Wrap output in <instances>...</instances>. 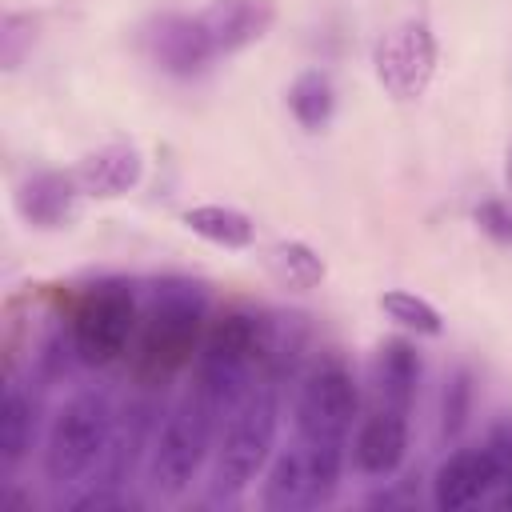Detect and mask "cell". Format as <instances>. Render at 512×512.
<instances>
[{
    "mask_svg": "<svg viewBox=\"0 0 512 512\" xmlns=\"http://www.w3.org/2000/svg\"><path fill=\"white\" fill-rule=\"evenodd\" d=\"M216 424H220V412L200 396L196 384L184 392L180 404L168 408V416L156 424V436L144 460V488L156 500H176L192 488L208 452L216 448L212 444Z\"/></svg>",
    "mask_w": 512,
    "mask_h": 512,
    "instance_id": "cell-5",
    "label": "cell"
},
{
    "mask_svg": "<svg viewBox=\"0 0 512 512\" xmlns=\"http://www.w3.org/2000/svg\"><path fill=\"white\" fill-rule=\"evenodd\" d=\"M380 312H384L388 320H396L400 328L416 332V336H440V332H444L440 312H436L428 300H420L416 292H404V288L384 292V296H380Z\"/></svg>",
    "mask_w": 512,
    "mask_h": 512,
    "instance_id": "cell-21",
    "label": "cell"
},
{
    "mask_svg": "<svg viewBox=\"0 0 512 512\" xmlns=\"http://www.w3.org/2000/svg\"><path fill=\"white\" fill-rule=\"evenodd\" d=\"M480 232H488L496 244H512V204L508 200H484L476 208Z\"/></svg>",
    "mask_w": 512,
    "mask_h": 512,
    "instance_id": "cell-23",
    "label": "cell"
},
{
    "mask_svg": "<svg viewBox=\"0 0 512 512\" xmlns=\"http://www.w3.org/2000/svg\"><path fill=\"white\" fill-rule=\"evenodd\" d=\"M504 484H508V488H504V508H512V476H508Z\"/></svg>",
    "mask_w": 512,
    "mask_h": 512,
    "instance_id": "cell-26",
    "label": "cell"
},
{
    "mask_svg": "<svg viewBox=\"0 0 512 512\" xmlns=\"http://www.w3.org/2000/svg\"><path fill=\"white\" fill-rule=\"evenodd\" d=\"M344 468V444L336 440H296L284 448L264 476L260 504L272 512H296V508H320L332 500Z\"/></svg>",
    "mask_w": 512,
    "mask_h": 512,
    "instance_id": "cell-7",
    "label": "cell"
},
{
    "mask_svg": "<svg viewBox=\"0 0 512 512\" xmlns=\"http://www.w3.org/2000/svg\"><path fill=\"white\" fill-rule=\"evenodd\" d=\"M372 380H376V392L388 408L408 412L412 400H416V388H420V352H416V344L404 340V336L384 340L372 356Z\"/></svg>",
    "mask_w": 512,
    "mask_h": 512,
    "instance_id": "cell-16",
    "label": "cell"
},
{
    "mask_svg": "<svg viewBox=\"0 0 512 512\" xmlns=\"http://www.w3.org/2000/svg\"><path fill=\"white\" fill-rule=\"evenodd\" d=\"M372 72L380 80V88L400 100L412 104L428 92L432 76H436V32L428 20L412 16L400 20L392 28H384L372 44Z\"/></svg>",
    "mask_w": 512,
    "mask_h": 512,
    "instance_id": "cell-8",
    "label": "cell"
},
{
    "mask_svg": "<svg viewBox=\"0 0 512 512\" xmlns=\"http://www.w3.org/2000/svg\"><path fill=\"white\" fill-rule=\"evenodd\" d=\"M36 424H40L36 396L20 380H8L4 384V400H0V464L4 468H16L32 452Z\"/></svg>",
    "mask_w": 512,
    "mask_h": 512,
    "instance_id": "cell-17",
    "label": "cell"
},
{
    "mask_svg": "<svg viewBox=\"0 0 512 512\" xmlns=\"http://www.w3.org/2000/svg\"><path fill=\"white\" fill-rule=\"evenodd\" d=\"M504 192H508V204H512V144L504 152Z\"/></svg>",
    "mask_w": 512,
    "mask_h": 512,
    "instance_id": "cell-25",
    "label": "cell"
},
{
    "mask_svg": "<svg viewBox=\"0 0 512 512\" xmlns=\"http://www.w3.org/2000/svg\"><path fill=\"white\" fill-rule=\"evenodd\" d=\"M360 408V392L352 372L340 360H316L296 392V432L304 440H336L344 444Z\"/></svg>",
    "mask_w": 512,
    "mask_h": 512,
    "instance_id": "cell-9",
    "label": "cell"
},
{
    "mask_svg": "<svg viewBox=\"0 0 512 512\" xmlns=\"http://www.w3.org/2000/svg\"><path fill=\"white\" fill-rule=\"evenodd\" d=\"M140 44L156 68H164L168 76H180V80L200 76L216 60V48H212L200 16H176V12L156 16L144 28Z\"/></svg>",
    "mask_w": 512,
    "mask_h": 512,
    "instance_id": "cell-10",
    "label": "cell"
},
{
    "mask_svg": "<svg viewBox=\"0 0 512 512\" xmlns=\"http://www.w3.org/2000/svg\"><path fill=\"white\" fill-rule=\"evenodd\" d=\"M20 44H32V16L8 12L4 16V64L8 68L20 64Z\"/></svg>",
    "mask_w": 512,
    "mask_h": 512,
    "instance_id": "cell-24",
    "label": "cell"
},
{
    "mask_svg": "<svg viewBox=\"0 0 512 512\" xmlns=\"http://www.w3.org/2000/svg\"><path fill=\"white\" fill-rule=\"evenodd\" d=\"M288 108H292V116H296V124H300L304 132H320V128L332 120V112H336L332 76L320 72V68L300 72V76L292 80V88H288Z\"/></svg>",
    "mask_w": 512,
    "mask_h": 512,
    "instance_id": "cell-20",
    "label": "cell"
},
{
    "mask_svg": "<svg viewBox=\"0 0 512 512\" xmlns=\"http://www.w3.org/2000/svg\"><path fill=\"white\" fill-rule=\"evenodd\" d=\"M404 416L408 412L384 404L356 428L352 460L364 476H392L404 464V456H408V420Z\"/></svg>",
    "mask_w": 512,
    "mask_h": 512,
    "instance_id": "cell-13",
    "label": "cell"
},
{
    "mask_svg": "<svg viewBox=\"0 0 512 512\" xmlns=\"http://www.w3.org/2000/svg\"><path fill=\"white\" fill-rule=\"evenodd\" d=\"M276 336H280V316L256 308H228L220 320H212L196 352V388L220 412V420L252 388L256 368L272 372Z\"/></svg>",
    "mask_w": 512,
    "mask_h": 512,
    "instance_id": "cell-1",
    "label": "cell"
},
{
    "mask_svg": "<svg viewBox=\"0 0 512 512\" xmlns=\"http://www.w3.org/2000/svg\"><path fill=\"white\" fill-rule=\"evenodd\" d=\"M472 400H476L472 372H468V368H456V372L444 380V396H440V436H444V440H456V436L468 428Z\"/></svg>",
    "mask_w": 512,
    "mask_h": 512,
    "instance_id": "cell-22",
    "label": "cell"
},
{
    "mask_svg": "<svg viewBox=\"0 0 512 512\" xmlns=\"http://www.w3.org/2000/svg\"><path fill=\"white\" fill-rule=\"evenodd\" d=\"M264 268L272 272L276 284L284 288H296V292H308V288H320L324 280V260L312 244L304 240H276L268 252H264Z\"/></svg>",
    "mask_w": 512,
    "mask_h": 512,
    "instance_id": "cell-19",
    "label": "cell"
},
{
    "mask_svg": "<svg viewBox=\"0 0 512 512\" xmlns=\"http://www.w3.org/2000/svg\"><path fill=\"white\" fill-rule=\"evenodd\" d=\"M204 320H208V292L196 280L184 276L156 280L140 312L136 372L144 380H168L172 372H180L192 360V352H200Z\"/></svg>",
    "mask_w": 512,
    "mask_h": 512,
    "instance_id": "cell-2",
    "label": "cell"
},
{
    "mask_svg": "<svg viewBox=\"0 0 512 512\" xmlns=\"http://www.w3.org/2000/svg\"><path fill=\"white\" fill-rule=\"evenodd\" d=\"M280 432V396L272 384H252L236 408L220 420L216 448H212V480L208 496L212 500H236L252 488V480L264 472L272 460Z\"/></svg>",
    "mask_w": 512,
    "mask_h": 512,
    "instance_id": "cell-3",
    "label": "cell"
},
{
    "mask_svg": "<svg viewBox=\"0 0 512 512\" xmlns=\"http://www.w3.org/2000/svg\"><path fill=\"white\" fill-rule=\"evenodd\" d=\"M180 220H184L188 232H196L200 240L220 244V248H248L256 240L252 216L240 212V208H232V204H196Z\"/></svg>",
    "mask_w": 512,
    "mask_h": 512,
    "instance_id": "cell-18",
    "label": "cell"
},
{
    "mask_svg": "<svg viewBox=\"0 0 512 512\" xmlns=\"http://www.w3.org/2000/svg\"><path fill=\"white\" fill-rule=\"evenodd\" d=\"M112 432H116V408H112L108 392H100V388L72 392L48 420V436H44V452H40L44 480L52 488L84 484L100 468V460L112 444Z\"/></svg>",
    "mask_w": 512,
    "mask_h": 512,
    "instance_id": "cell-4",
    "label": "cell"
},
{
    "mask_svg": "<svg viewBox=\"0 0 512 512\" xmlns=\"http://www.w3.org/2000/svg\"><path fill=\"white\" fill-rule=\"evenodd\" d=\"M496 484H504V472L496 464V456L484 448H456L452 456L440 460L436 476H432V504L440 512H460L480 504Z\"/></svg>",
    "mask_w": 512,
    "mask_h": 512,
    "instance_id": "cell-11",
    "label": "cell"
},
{
    "mask_svg": "<svg viewBox=\"0 0 512 512\" xmlns=\"http://www.w3.org/2000/svg\"><path fill=\"white\" fill-rule=\"evenodd\" d=\"M80 184L72 172H32L16 184V212L32 228H64L76 212Z\"/></svg>",
    "mask_w": 512,
    "mask_h": 512,
    "instance_id": "cell-14",
    "label": "cell"
},
{
    "mask_svg": "<svg viewBox=\"0 0 512 512\" xmlns=\"http://www.w3.org/2000/svg\"><path fill=\"white\" fill-rule=\"evenodd\" d=\"M136 328H140L136 288L128 280L108 276V280L88 284L84 296L76 300L72 320H68V344L80 364L108 368L128 352Z\"/></svg>",
    "mask_w": 512,
    "mask_h": 512,
    "instance_id": "cell-6",
    "label": "cell"
},
{
    "mask_svg": "<svg viewBox=\"0 0 512 512\" xmlns=\"http://www.w3.org/2000/svg\"><path fill=\"white\" fill-rule=\"evenodd\" d=\"M76 184L84 196H96V200H112V196H124L140 184L144 176V156L136 144H104L96 152H88L76 168H72Z\"/></svg>",
    "mask_w": 512,
    "mask_h": 512,
    "instance_id": "cell-15",
    "label": "cell"
},
{
    "mask_svg": "<svg viewBox=\"0 0 512 512\" xmlns=\"http://www.w3.org/2000/svg\"><path fill=\"white\" fill-rule=\"evenodd\" d=\"M276 20V0H212L200 12V24L216 48V56L240 52L268 36Z\"/></svg>",
    "mask_w": 512,
    "mask_h": 512,
    "instance_id": "cell-12",
    "label": "cell"
}]
</instances>
